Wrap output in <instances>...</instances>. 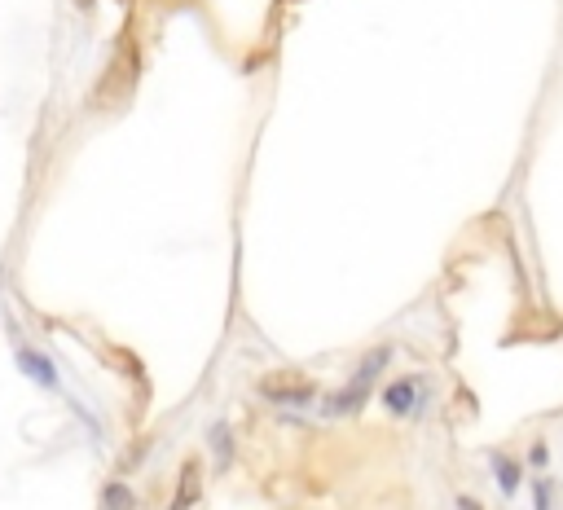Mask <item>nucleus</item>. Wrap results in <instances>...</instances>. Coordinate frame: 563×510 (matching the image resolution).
Instances as JSON below:
<instances>
[{
  "instance_id": "nucleus-1",
  "label": "nucleus",
  "mask_w": 563,
  "mask_h": 510,
  "mask_svg": "<svg viewBox=\"0 0 563 510\" xmlns=\"http://www.w3.org/2000/svg\"><path fill=\"white\" fill-rule=\"evenodd\" d=\"M388 357H392V348H379V352H370L366 361H361V370L348 379V387L344 392H335V401L326 405V414L335 418V414H352V409H361V401L370 396V387H374V379L383 374V365H388Z\"/></svg>"
},
{
  "instance_id": "nucleus-2",
  "label": "nucleus",
  "mask_w": 563,
  "mask_h": 510,
  "mask_svg": "<svg viewBox=\"0 0 563 510\" xmlns=\"http://www.w3.org/2000/svg\"><path fill=\"white\" fill-rule=\"evenodd\" d=\"M260 396L264 401H278V405H308L317 396V383L308 379L304 370H269V374H260Z\"/></svg>"
},
{
  "instance_id": "nucleus-3",
  "label": "nucleus",
  "mask_w": 563,
  "mask_h": 510,
  "mask_svg": "<svg viewBox=\"0 0 563 510\" xmlns=\"http://www.w3.org/2000/svg\"><path fill=\"white\" fill-rule=\"evenodd\" d=\"M203 493V462L198 458H185L181 462V475H176V497H172V510H190Z\"/></svg>"
},
{
  "instance_id": "nucleus-4",
  "label": "nucleus",
  "mask_w": 563,
  "mask_h": 510,
  "mask_svg": "<svg viewBox=\"0 0 563 510\" xmlns=\"http://www.w3.org/2000/svg\"><path fill=\"white\" fill-rule=\"evenodd\" d=\"M414 396H418V379H401V383H392L388 392H383V401H388L392 414H401V409L414 405Z\"/></svg>"
},
{
  "instance_id": "nucleus-5",
  "label": "nucleus",
  "mask_w": 563,
  "mask_h": 510,
  "mask_svg": "<svg viewBox=\"0 0 563 510\" xmlns=\"http://www.w3.org/2000/svg\"><path fill=\"white\" fill-rule=\"evenodd\" d=\"M498 484H502V493L520 489V462H515V458H498Z\"/></svg>"
},
{
  "instance_id": "nucleus-6",
  "label": "nucleus",
  "mask_w": 563,
  "mask_h": 510,
  "mask_svg": "<svg viewBox=\"0 0 563 510\" xmlns=\"http://www.w3.org/2000/svg\"><path fill=\"white\" fill-rule=\"evenodd\" d=\"M106 510H132V493L119 489V484H110L106 489Z\"/></svg>"
},
{
  "instance_id": "nucleus-7",
  "label": "nucleus",
  "mask_w": 563,
  "mask_h": 510,
  "mask_svg": "<svg viewBox=\"0 0 563 510\" xmlns=\"http://www.w3.org/2000/svg\"><path fill=\"white\" fill-rule=\"evenodd\" d=\"M537 510H550V484H537Z\"/></svg>"
},
{
  "instance_id": "nucleus-8",
  "label": "nucleus",
  "mask_w": 563,
  "mask_h": 510,
  "mask_svg": "<svg viewBox=\"0 0 563 510\" xmlns=\"http://www.w3.org/2000/svg\"><path fill=\"white\" fill-rule=\"evenodd\" d=\"M458 506H462V510H484V506L476 502V497H458Z\"/></svg>"
},
{
  "instance_id": "nucleus-9",
  "label": "nucleus",
  "mask_w": 563,
  "mask_h": 510,
  "mask_svg": "<svg viewBox=\"0 0 563 510\" xmlns=\"http://www.w3.org/2000/svg\"><path fill=\"white\" fill-rule=\"evenodd\" d=\"M93 5H97V0H75V9H80V14H93Z\"/></svg>"
}]
</instances>
